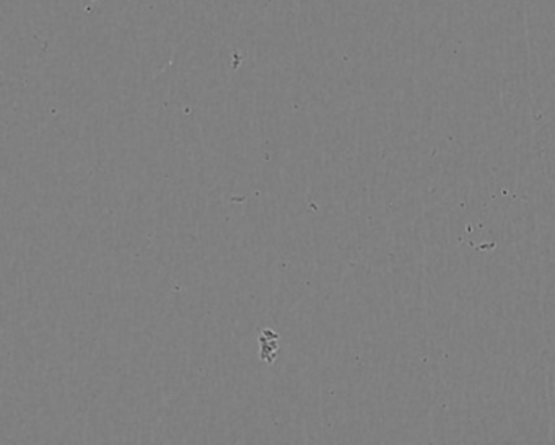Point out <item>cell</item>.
I'll return each instance as SVG.
<instances>
[{
    "instance_id": "cell-1",
    "label": "cell",
    "mask_w": 555,
    "mask_h": 445,
    "mask_svg": "<svg viewBox=\"0 0 555 445\" xmlns=\"http://www.w3.org/2000/svg\"><path fill=\"white\" fill-rule=\"evenodd\" d=\"M259 343H262V360H266L268 364L274 363L279 349L278 334L272 333L271 340H266L264 333H262V336H259Z\"/></svg>"
}]
</instances>
